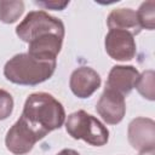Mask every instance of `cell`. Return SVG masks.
Returning a JSON list of instances; mask_svg holds the SVG:
<instances>
[{"label":"cell","mask_w":155,"mask_h":155,"mask_svg":"<svg viewBox=\"0 0 155 155\" xmlns=\"http://www.w3.org/2000/svg\"><path fill=\"white\" fill-rule=\"evenodd\" d=\"M139 73L133 65H115L109 71L105 87L114 90L125 97L134 88Z\"/></svg>","instance_id":"obj_10"},{"label":"cell","mask_w":155,"mask_h":155,"mask_svg":"<svg viewBox=\"0 0 155 155\" xmlns=\"http://www.w3.org/2000/svg\"><path fill=\"white\" fill-rule=\"evenodd\" d=\"M107 24L109 30L117 29V30H125L130 34L138 35L142 30L137 13L132 8H116L113 10L107 19Z\"/></svg>","instance_id":"obj_11"},{"label":"cell","mask_w":155,"mask_h":155,"mask_svg":"<svg viewBox=\"0 0 155 155\" xmlns=\"http://www.w3.org/2000/svg\"><path fill=\"white\" fill-rule=\"evenodd\" d=\"M154 151H155V149L143 150V151H139V155H154Z\"/></svg>","instance_id":"obj_18"},{"label":"cell","mask_w":155,"mask_h":155,"mask_svg":"<svg viewBox=\"0 0 155 155\" xmlns=\"http://www.w3.org/2000/svg\"><path fill=\"white\" fill-rule=\"evenodd\" d=\"M99 74L90 67H80L75 69L69 80L71 92L79 98L91 97L101 86Z\"/></svg>","instance_id":"obj_9"},{"label":"cell","mask_w":155,"mask_h":155,"mask_svg":"<svg viewBox=\"0 0 155 155\" xmlns=\"http://www.w3.org/2000/svg\"><path fill=\"white\" fill-rule=\"evenodd\" d=\"M104 46L109 57L120 62L131 61L134 58L137 51L133 35L128 31L117 29L109 30L104 40Z\"/></svg>","instance_id":"obj_6"},{"label":"cell","mask_w":155,"mask_h":155,"mask_svg":"<svg viewBox=\"0 0 155 155\" xmlns=\"http://www.w3.org/2000/svg\"><path fill=\"white\" fill-rule=\"evenodd\" d=\"M56 59H45L28 52L10 58L4 67L5 78L16 85L36 86L48 80L56 70Z\"/></svg>","instance_id":"obj_2"},{"label":"cell","mask_w":155,"mask_h":155,"mask_svg":"<svg viewBox=\"0 0 155 155\" xmlns=\"http://www.w3.org/2000/svg\"><path fill=\"white\" fill-rule=\"evenodd\" d=\"M40 139V136L22 117H19L7 131L5 144L7 150L12 154L24 155L28 154Z\"/></svg>","instance_id":"obj_5"},{"label":"cell","mask_w":155,"mask_h":155,"mask_svg":"<svg viewBox=\"0 0 155 155\" xmlns=\"http://www.w3.org/2000/svg\"><path fill=\"white\" fill-rule=\"evenodd\" d=\"M128 142L138 151L155 149V122L149 117L133 119L127 130Z\"/></svg>","instance_id":"obj_8"},{"label":"cell","mask_w":155,"mask_h":155,"mask_svg":"<svg viewBox=\"0 0 155 155\" xmlns=\"http://www.w3.org/2000/svg\"><path fill=\"white\" fill-rule=\"evenodd\" d=\"M16 34L22 41L30 44L31 41L45 39L51 35H57L64 39L65 29L59 18L39 10L30 11L24 17V19L17 25Z\"/></svg>","instance_id":"obj_3"},{"label":"cell","mask_w":155,"mask_h":155,"mask_svg":"<svg viewBox=\"0 0 155 155\" xmlns=\"http://www.w3.org/2000/svg\"><path fill=\"white\" fill-rule=\"evenodd\" d=\"M96 110L104 122L116 125L122 121L126 114L125 97L119 92L105 87L96 104Z\"/></svg>","instance_id":"obj_7"},{"label":"cell","mask_w":155,"mask_h":155,"mask_svg":"<svg viewBox=\"0 0 155 155\" xmlns=\"http://www.w3.org/2000/svg\"><path fill=\"white\" fill-rule=\"evenodd\" d=\"M154 79H155L154 70H145L142 74H139L138 79H137V82L134 85V87L137 88L139 94H142L144 98H147L149 101H154L155 99Z\"/></svg>","instance_id":"obj_13"},{"label":"cell","mask_w":155,"mask_h":155,"mask_svg":"<svg viewBox=\"0 0 155 155\" xmlns=\"http://www.w3.org/2000/svg\"><path fill=\"white\" fill-rule=\"evenodd\" d=\"M57 155H80V154L74 149H63Z\"/></svg>","instance_id":"obj_17"},{"label":"cell","mask_w":155,"mask_h":155,"mask_svg":"<svg viewBox=\"0 0 155 155\" xmlns=\"http://www.w3.org/2000/svg\"><path fill=\"white\" fill-rule=\"evenodd\" d=\"M35 4L39 5V6H42L44 8L62 11V10H64V8L69 5V1H57V0H52V1H36Z\"/></svg>","instance_id":"obj_16"},{"label":"cell","mask_w":155,"mask_h":155,"mask_svg":"<svg viewBox=\"0 0 155 155\" xmlns=\"http://www.w3.org/2000/svg\"><path fill=\"white\" fill-rule=\"evenodd\" d=\"M12 110H13L12 96L7 91L0 88V120L7 119L11 115Z\"/></svg>","instance_id":"obj_15"},{"label":"cell","mask_w":155,"mask_h":155,"mask_svg":"<svg viewBox=\"0 0 155 155\" xmlns=\"http://www.w3.org/2000/svg\"><path fill=\"white\" fill-rule=\"evenodd\" d=\"M21 117L42 139L47 133L61 128L65 121V110L61 102L46 92H36L25 99Z\"/></svg>","instance_id":"obj_1"},{"label":"cell","mask_w":155,"mask_h":155,"mask_svg":"<svg viewBox=\"0 0 155 155\" xmlns=\"http://www.w3.org/2000/svg\"><path fill=\"white\" fill-rule=\"evenodd\" d=\"M24 11V2L21 0H0V22L15 23Z\"/></svg>","instance_id":"obj_12"},{"label":"cell","mask_w":155,"mask_h":155,"mask_svg":"<svg viewBox=\"0 0 155 155\" xmlns=\"http://www.w3.org/2000/svg\"><path fill=\"white\" fill-rule=\"evenodd\" d=\"M140 28L153 30L155 28V1L149 0L143 2L138 11H136Z\"/></svg>","instance_id":"obj_14"},{"label":"cell","mask_w":155,"mask_h":155,"mask_svg":"<svg viewBox=\"0 0 155 155\" xmlns=\"http://www.w3.org/2000/svg\"><path fill=\"white\" fill-rule=\"evenodd\" d=\"M65 130L74 139H82L93 147H103L109 139L108 128L85 110L70 114L65 121Z\"/></svg>","instance_id":"obj_4"}]
</instances>
